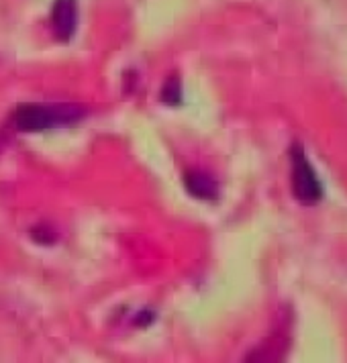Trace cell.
<instances>
[{
	"label": "cell",
	"mask_w": 347,
	"mask_h": 363,
	"mask_svg": "<svg viewBox=\"0 0 347 363\" xmlns=\"http://www.w3.org/2000/svg\"><path fill=\"white\" fill-rule=\"evenodd\" d=\"M162 102L170 106H178L182 102V86L178 78H170L162 88Z\"/></svg>",
	"instance_id": "cell-5"
},
{
	"label": "cell",
	"mask_w": 347,
	"mask_h": 363,
	"mask_svg": "<svg viewBox=\"0 0 347 363\" xmlns=\"http://www.w3.org/2000/svg\"><path fill=\"white\" fill-rule=\"evenodd\" d=\"M4 143H6V141H4V137H0V151L4 149Z\"/></svg>",
	"instance_id": "cell-7"
},
{
	"label": "cell",
	"mask_w": 347,
	"mask_h": 363,
	"mask_svg": "<svg viewBox=\"0 0 347 363\" xmlns=\"http://www.w3.org/2000/svg\"><path fill=\"white\" fill-rule=\"evenodd\" d=\"M290 167H292V194L304 206H314L325 196L323 182L319 178L316 169L311 164L309 155L300 145H292L290 149Z\"/></svg>",
	"instance_id": "cell-2"
},
{
	"label": "cell",
	"mask_w": 347,
	"mask_h": 363,
	"mask_svg": "<svg viewBox=\"0 0 347 363\" xmlns=\"http://www.w3.org/2000/svg\"><path fill=\"white\" fill-rule=\"evenodd\" d=\"M53 33L60 41H70L78 27V4L76 0H55L51 9Z\"/></svg>",
	"instance_id": "cell-3"
},
{
	"label": "cell",
	"mask_w": 347,
	"mask_h": 363,
	"mask_svg": "<svg viewBox=\"0 0 347 363\" xmlns=\"http://www.w3.org/2000/svg\"><path fill=\"white\" fill-rule=\"evenodd\" d=\"M84 116L82 106L76 104H53V106H41V104H23L15 113V125L23 133H39L55 127L74 123Z\"/></svg>",
	"instance_id": "cell-1"
},
{
	"label": "cell",
	"mask_w": 347,
	"mask_h": 363,
	"mask_svg": "<svg viewBox=\"0 0 347 363\" xmlns=\"http://www.w3.org/2000/svg\"><path fill=\"white\" fill-rule=\"evenodd\" d=\"M184 186L186 190L199 200H216L219 199V184L204 172H186L184 174Z\"/></svg>",
	"instance_id": "cell-4"
},
{
	"label": "cell",
	"mask_w": 347,
	"mask_h": 363,
	"mask_svg": "<svg viewBox=\"0 0 347 363\" xmlns=\"http://www.w3.org/2000/svg\"><path fill=\"white\" fill-rule=\"evenodd\" d=\"M31 235H33V239L37 243H43V245H50L51 241H55V235L50 229H45V227H35Z\"/></svg>",
	"instance_id": "cell-6"
}]
</instances>
